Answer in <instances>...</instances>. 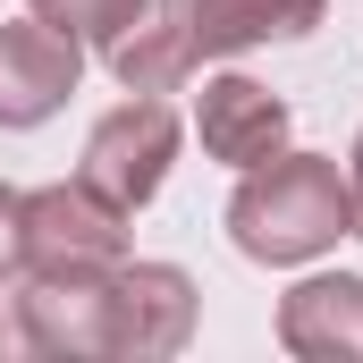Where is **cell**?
<instances>
[{
	"label": "cell",
	"mask_w": 363,
	"mask_h": 363,
	"mask_svg": "<svg viewBox=\"0 0 363 363\" xmlns=\"http://www.w3.org/2000/svg\"><path fill=\"white\" fill-rule=\"evenodd\" d=\"M321 26V0H144V17L110 43V77L127 93H169L203 60L254 51V43H304Z\"/></svg>",
	"instance_id": "obj_1"
},
{
	"label": "cell",
	"mask_w": 363,
	"mask_h": 363,
	"mask_svg": "<svg viewBox=\"0 0 363 363\" xmlns=\"http://www.w3.org/2000/svg\"><path fill=\"white\" fill-rule=\"evenodd\" d=\"M228 237L245 262H313L321 245L355 237V194L338 178V161H321V152H271L237 186Z\"/></svg>",
	"instance_id": "obj_2"
},
{
	"label": "cell",
	"mask_w": 363,
	"mask_h": 363,
	"mask_svg": "<svg viewBox=\"0 0 363 363\" xmlns=\"http://www.w3.org/2000/svg\"><path fill=\"white\" fill-rule=\"evenodd\" d=\"M127 262V228L85 186H43L17 203V279H101Z\"/></svg>",
	"instance_id": "obj_3"
},
{
	"label": "cell",
	"mask_w": 363,
	"mask_h": 363,
	"mask_svg": "<svg viewBox=\"0 0 363 363\" xmlns=\"http://www.w3.org/2000/svg\"><path fill=\"white\" fill-rule=\"evenodd\" d=\"M169 161H178V110H169L161 93H144V101H118V110H110V118L85 135L77 186L127 220V211H144V203L161 194Z\"/></svg>",
	"instance_id": "obj_4"
},
{
	"label": "cell",
	"mask_w": 363,
	"mask_h": 363,
	"mask_svg": "<svg viewBox=\"0 0 363 363\" xmlns=\"http://www.w3.org/2000/svg\"><path fill=\"white\" fill-rule=\"evenodd\" d=\"M194 330V279L169 262H118L101 279V355H178Z\"/></svg>",
	"instance_id": "obj_5"
},
{
	"label": "cell",
	"mask_w": 363,
	"mask_h": 363,
	"mask_svg": "<svg viewBox=\"0 0 363 363\" xmlns=\"http://www.w3.org/2000/svg\"><path fill=\"white\" fill-rule=\"evenodd\" d=\"M85 68V43H68L60 26H0V127H43Z\"/></svg>",
	"instance_id": "obj_6"
},
{
	"label": "cell",
	"mask_w": 363,
	"mask_h": 363,
	"mask_svg": "<svg viewBox=\"0 0 363 363\" xmlns=\"http://www.w3.org/2000/svg\"><path fill=\"white\" fill-rule=\"evenodd\" d=\"M194 127H203V152L228 161V169H254V161L287 152V101L271 85H254V77H211Z\"/></svg>",
	"instance_id": "obj_7"
},
{
	"label": "cell",
	"mask_w": 363,
	"mask_h": 363,
	"mask_svg": "<svg viewBox=\"0 0 363 363\" xmlns=\"http://www.w3.org/2000/svg\"><path fill=\"white\" fill-rule=\"evenodd\" d=\"M279 347L304 363H363V279H304L279 304Z\"/></svg>",
	"instance_id": "obj_8"
},
{
	"label": "cell",
	"mask_w": 363,
	"mask_h": 363,
	"mask_svg": "<svg viewBox=\"0 0 363 363\" xmlns=\"http://www.w3.org/2000/svg\"><path fill=\"white\" fill-rule=\"evenodd\" d=\"M26 9H34L43 26H60L68 43H101V51L144 17V0H26Z\"/></svg>",
	"instance_id": "obj_9"
},
{
	"label": "cell",
	"mask_w": 363,
	"mask_h": 363,
	"mask_svg": "<svg viewBox=\"0 0 363 363\" xmlns=\"http://www.w3.org/2000/svg\"><path fill=\"white\" fill-rule=\"evenodd\" d=\"M17 203H26V194L0 186V271H17Z\"/></svg>",
	"instance_id": "obj_10"
},
{
	"label": "cell",
	"mask_w": 363,
	"mask_h": 363,
	"mask_svg": "<svg viewBox=\"0 0 363 363\" xmlns=\"http://www.w3.org/2000/svg\"><path fill=\"white\" fill-rule=\"evenodd\" d=\"M347 194H355V237H363V135H355V161H347Z\"/></svg>",
	"instance_id": "obj_11"
},
{
	"label": "cell",
	"mask_w": 363,
	"mask_h": 363,
	"mask_svg": "<svg viewBox=\"0 0 363 363\" xmlns=\"http://www.w3.org/2000/svg\"><path fill=\"white\" fill-rule=\"evenodd\" d=\"M9 296H17V271H0V304H9ZM0 338H9V321H0Z\"/></svg>",
	"instance_id": "obj_12"
}]
</instances>
